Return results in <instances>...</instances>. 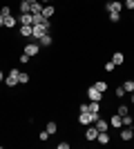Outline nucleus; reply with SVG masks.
Instances as JSON below:
<instances>
[{"label":"nucleus","instance_id":"1","mask_svg":"<svg viewBox=\"0 0 134 149\" xmlns=\"http://www.w3.org/2000/svg\"><path fill=\"white\" fill-rule=\"evenodd\" d=\"M49 29H51V22H47V25H34L32 27V40H38L40 36L49 33Z\"/></svg>","mask_w":134,"mask_h":149},{"label":"nucleus","instance_id":"2","mask_svg":"<svg viewBox=\"0 0 134 149\" xmlns=\"http://www.w3.org/2000/svg\"><path fill=\"white\" fill-rule=\"evenodd\" d=\"M101 113H89V111H81L78 113V125H83V127H87V125H94V120L98 118Z\"/></svg>","mask_w":134,"mask_h":149},{"label":"nucleus","instance_id":"3","mask_svg":"<svg viewBox=\"0 0 134 149\" xmlns=\"http://www.w3.org/2000/svg\"><path fill=\"white\" fill-rule=\"evenodd\" d=\"M119 136H121V140L130 143V140L134 138V125H128V127H121V129H119Z\"/></svg>","mask_w":134,"mask_h":149},{"label":"nucleus","instance_id":"4","mask_svg":"<svg viewBox=\"0 0 134 149\" xmlns=\"http://www.w3.org/2000/svg\"><path fill=\"white\" fill-rule=\"evenodd\" d=\"M18 74H20V69H11V71L5 76V85L7 87H16V85H18Z\"/></svg>","mask_w":134,"mask_h":149},{"label":"nucleus","instance_id":"5","mask_svg":"<svg viewBox=\"0 0 134 149\" xmlns=\"http://www.w3.org/2000/svg\"><path fill=\"white\" fill-rule=\"evenodd\" d=\"M96 136H98V129H96L94 125H87V127H85V140L96 143Z\"/></svg>","mask_w":134,"mask_h":149},{"label":"nucleus","instance_id":"6","mask_svg":"<svg viewBox=\"0 0 134 149\" xmlns=\"http://www.w3.org/2000/svg\"><path fill=\"white\" fill-rule=\"evenodd\" d=\"M25 54H27V56H38V54H40V45L38 42H36V40H34V42H29V45H25Z\"/></svg>","mask_w":134,"mask_h":149},{"label":"nucleus","instance_id":"7","mask_svg":"<svg viewBox=\"0 0 134 149\" xmlns=\"http://www.w3.org/2000/svg\"><path fill=\"white\" fill-rule=\"evenodd\" d=\"M121 9H123L121 0H109L107 5H105V11H121Z\"/></svg>","mask_w":134,"mask_h":149},{"label":"nucleus","instance_id":"8","mask_svg":"<svg viewBox=\"0 0 134 149\" xmlns=\"http://www.w3.org/2000/svg\"><path fill=\"white\" fill-rule=\"evenodd\" d=\"M87 98H89V100H94V102H101V98H103V93L98 91V89H94V87H89V89H87Z\"/></svg>","mask_w":134,"mask_h":149},{"label":"nucleus","instance_id":"9","mask_svg":"<svg viewBox=\"0 0 134 149\" xmlns=\"http://www.w3.org/2000/svg\"><path fill=\"white\" fill-rule=\"evenodd\" d=\"M94 127H96L98 131H107V129H109V123H107L105 118H101V116H98V118L94 120Z\"/></svg>","mask_w":134,"mask_h":149},{"label":"nucleus","instance_id":"10","mask_svg":"<svg viewBox=\"0 0 134 149\" xmlns=\"http://www.w3.org/2000/svg\"><path fill=\"white\" fill-rule=\"evenodd\" d=\"M49 18H45L43 13H32V25H47Z\"/></svg>","mask_w":134,"mask_h":149},{"label":"nucleus","instance_id":"11","mask_svg":"<svg viewBox=\"0 0 134 149\" xmlns=\"http://www.w3.org/2000/svg\"><path fill=\"white\" fill-rule=\"evenodd\" d=\"M109 127H114V129H121V127H123V116L114 113V116L109 118Z\"/></svg>","mask_w":134,"mask_h":149},{"label":"nucleus","instance_id":"12","mask_svg":"<svg viewBox=\"0 0 134 149\" xmlns=\"http://www.w3.org/2000/svg\"><path fill=\"white\" fill-rule=\"evenodd\" d=\"M18 11H20V13H32V2H29V0H20Z\"/></svg>","mask_w":134,"mask_h":149},{"label":"nucleus","instance_id":"13","mask_svg":"<svg viewBox=\"0 0 134 149\" xmlns=\"http://www.w3.org/2000/svg\"><path fill=\"white\" fill-rule=\"evenodd\" d=\"M36 42H38V45H40V47H49V45H51V42H54V38H51V36H49V33H45V36H40V38H38V40H36Z\"/></svg>","mask_w":134,"mask_h":149},{"label":"nucleus","instance_id":"14","mask_svg":"<svg viewBox=\"0 0 134 149\" xmlns=\"http://www.w3.org/2000/svg\"><path fill=\"white\" fill-rule=\"evenodd\" d=\"M32 27L34 25H20L18 27V33H20V36H25V38H32Z\"/></svg>","mask_w":134,"mask_h":149},{"label":"nucleus","instance_id":"15","mask_svg":"<svg viewBox=\"0 0 134 149\" xmlns=\"http://www.w3.org/2000/svg\"><path fill=\"white\" fill-rule=\"evenodd\" d=\"M112 62H114L116 67H119V65H123V62H125V54H121V51L112 54Z\"/></svg>","mask_w":134,"mask_h":149},{"label":"nucleus","instance_id":"16","mask_svg":"<svg viewBox=\"0 0 134 149\" xmlns=\"http://www.w3.org/2000/svg\"><path fill=\"white\" fill-rule=\"evenodd\" d=\"M96 143L107 145V143H109V134H107V131H98V136H96Z\"/></svg>","mask_w":134,"mask_h":149},{"label":"nucleus","instance_id":"17","mask_svg":"<svg viewBox=\"0 0 134 149\" xmlns=\"http://www.w3.org/2000/svg\"><path fill=\"white\" fill-rule=\"evenodd\" d=\"M18 22H20V25H32V13H20Z\"/></svg>","mask_w":134,"mask_h":149},{"label":"nucleus","instance_id":"18","mask_svg":"<svg viewBox=\"0 0 134 149\" xmlns=\"http://www.w3.org/2000/svg\"><path fill=\"white\" fill-rule=\"evenodd\" d=\"M54 13H56V9H54L51 5H45V7H43V16H45V18H51Z\"/></svg>","mask_w":134,"mask_h":149},{"label":"nucleus","instance_id":"19","mask_svg":"<svg viewBox=\"0 0 134 149\" xmlns=\"http://www.w3.org/2000/svg\"><path fill=\"white\" fill-rule=\"evenodd\" d=\"M109 22H121V11H107Z\"/></svg>","mask_w":134,"mask_h":149},{"label":"nucleus","instance_id":"20","mask_svg":"<svg viewBox=\"0 0 134 149\" xmlns=\"http://www.w3.org/2000/svg\"><path fill=\"white\" fill-rule=\"evenodd\" d=\"M18 25V18H13V16H9V18H5V27L7 29H13V27Z\"/></svg>","mask_w":134,"mask_h":149},{"label":"nucleus","instance_id":"21","mask_svg":"<svg viewBox=\"0 0 134 149\" xmlns=\"http://www.w3.org/2000/svg\"><path fill=\"white\" fill-rule=\"evenodd\" d=\"M92 87H94V89H98L101 93H105V89H107V82H105V80H96L94 85H92Z\"/></svg>","mask_w":134,"mask_h":149},{"label":"nucleus","instance_id":"22","mask_svg":"<svg viewBox=\"0 0 134 149\" xmlns=\"http://www.w3.org/2000/svg\"><path fill=\"white\" fill-rule=\"evenodd\" d=\"M43 2L40 0H36V2H32V13H43Z\"/></svg>","mask_w":134,"mask_h":149},{"label":"nucleus","instance_id":"23","mask_svg":"<svg viewBox=\"0 0 134 149\" xmlns=\"http://www.w3.org/2000/svg\"><path fill=\"white\" fill-rule=\"evenodd\" d=\"M121 87L125 89V93H134V80H125Z\"/></svg>","mask_w":134,"mask_h":149},{"label":"nucleus","instance_id":"24","mask_svg":"<svg viewBox=\"0 0 134 149\" xmlns=\"http://www.w3.org/2000/svg\"><path fill=\"white\" fill-rule=\"evenodd\" d=\"M45 129H47V134L51 136V134H56V131H58V125L56 123H47V125H45Z\"/></svg>","mask_w":134,"mask_h":149},{"label":"nucleus","instance_id":"25","mask_svg":"<svg viewBox=\"0 0 134 149\" xmlns=\"http://www.w3.org/2000/svg\"><path fill=\"white\" fill-rule=\"evenodd\" d=\"M27 82H29V74L20 71V74H18V85H27Z\"/></svg>","mask_w":134,"mask_h":149},{"label":"nucleus","instance_id":"26","mask_svg":"<svg viewBox=\"0 0 134 149\" xmlns=\"http://www.w3.org/2000/svg\"><path fill=\"white\" fill-rule=\"evenodd\" d=\"M0 16H2V18H9V16H11V7L2 5V7H0Z\"/></svg>","mask_w":134,"mask_h":149},{"label":"nucleus","instance_id":"27","mask_svg":"<svg viewBox=\"0 0 134 149\" xmlns=\"http://www.w3.org/2000/svg\"><path fill=\"white\" fill-rule=\"evenodd\" d=\"M116 113H119V116H128V113H130V107L119 105V107H116Z\"/></svg>","mask_w":134,"mask_h":149},{"label":"nucleus","instance_id":"28","mask_svg":"<svg viewBox=\"0 0 134 149\" xmlns=\"http://www.w3.org/2000/svg\"><path fill=\"white\" fill-rule=\"evenodd\" d=\"M123 9H130V11H134V0H123Z\"/></svg>","mask_w":134,"mask_h":149},{"label":"nucleus","instance_id":"29","mask_svg":"<svg viewBox=\"0 0 134 149\" xmlns=\"http://www.w3.org/2000/svg\"><path fill=\"white\" fill-rule=\"evenodd\" d=\"M128 125H134V118L130 116V113H128V116H123V127H128Z\"/></svg>","mask_w":134,"mask_h":149},{"label":"nucleus","instance_id":"30","mask_svg":"<svg viewBox=\"0 0 134 149\" xmlns=\"http://www.w3.org/2000/svg\"><path fill=\"white\" fill-rule=\"evenodd\" d=\"M114 69H116V65H114L112 60H109V62H105V71H109V74H114Z\"/></svg>","mask_w":134,"mask_h":149},{"label":"nucleus","instance_id":"31","mask_svg":"<svg viewBox=\"0 0 134 149\" xmlns=\"http://www.w3.org/2000/svg\"><path fill=\"white\" fill-rule=\"evenodd\" d=\"M29 60H32V56H27V54H20V62H22V65H27Z\"/></svg>","mask_w":134,"mask_h":149},{"label":"nucleus","instance_id":"32","mask_svg":"<svg viewBox=\"0 0 134 149\" xmlns=\"http://www.w3.org/2000/svg\"><path fill=\"white\" fill-rule=\"evenodd\" d=\"M47 138H49V134H47V129H45V131H40V134H38V140H43V143H45V140H47Z\"/></svg>","mask_w":134,"mask_h":149},{"label":"nucleus","instance_id":"33","mask_svg":"<svg viewBox=\"0 0 134 149\" xmlns=\"http://www.w3.org/2000/svg\"><path fill=\"white\" fill-rule=\"evenodd\" d=\"M123 96H125V89L119 85V89H116V98H123Z\"/></svg>","mask_w":134,"mask_h":149},{"label":"nucleus","instance_id":"34","mask_svg":"<svg viewBox=\"0 0 134 149\" xmlns=\"http://www.w3.org/2000/svg\"><path fill=\"white\" fill-rule=\"evenodd\" d=\"M58 149H69V143H58Z\"/></svg>","mask_w":134,"mask_h":149},{"label":"nucleus","instance_id":"35","mask_svg":"<svg viewBox=\"0 0 134 149\" xmlns=\"http://www.w3.org/2000/svg\"><path fill=\"white\" fill-rule=\"evenodd\" d=\"M130 102H132V107H134V93H130Z\"/></svg>","mask_w":134,"mask_h":149},{"label":"nucleus","instance_id":"36","mask_svg":"<svg viewBox=\"0 0 134 149\" xmlns=\"http://www.w3.org/2000/svg\"><path fill=\"white\" fill-rule=\"evenodd\" d=\"M0 27H5V18L2 16H0Z\"/></svg>","mask_w":134,"mask_h":149},{"label":"nucleus","instance_id":"37","mask_svg":"<svg viewBox=\"0 0 134 149\" xmlns=\"http://www.w3.org/2000/svg\"><path fill=\"white\" fill-rule=\"evenodd\" d=\"M0 82H5V74L2 71H0Z\"/></svg>","mask_w":134,"mask_h":149},{"label":"nucleus","instance_id":"38","mask_svg":"<svg viewBox=\"0 0 134 149\" xmlns=\"http://www.w3.org/2000/svg\"><path fill=\"white\" fill-rule=\"evenodd\" d=\"M40 2H43V5H49V0H40Z\"/></svg>","mask_w":134,"mask_h":149},{"label":"nucleus","instance_id":"39","mask_svg":"<svg viewBox=\"0 0 134 149\" xmlns=\"http://www.w3.org/2000/svg\"><path fill=\"white\" fill-rule=\"evenodd\" d=\"M29 2H36V0H29Z\"/></svg>","mask_w":134,"mask_h":149},{"label":"nucleus","instance_id":"40","mask_svg":"<svg viewBox=\"0 0 134 149\" xmlns=\"http://www.w3.org/2000/svg\"><path fill=\"white\" fill-rule=\"evenodd\" d=\"M132 80H134V78H132Z\"/></svg>","mask_w":134,"mask_h":149}]
</instances>
